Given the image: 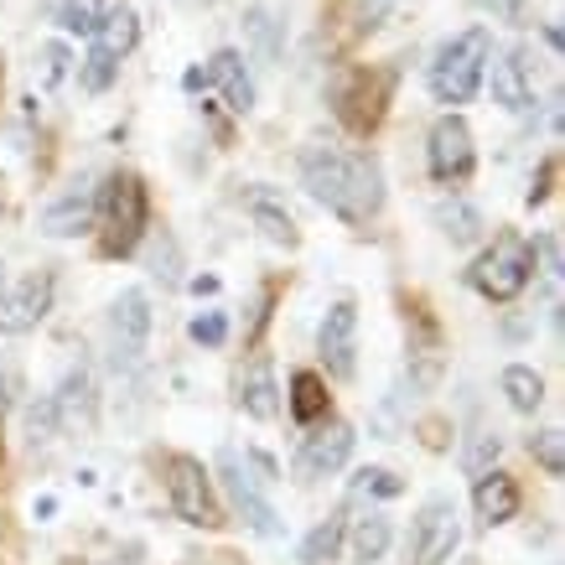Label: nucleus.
I'll use <instances>...</instances> for the list:
<instances>
[{
  "label": "nucleus",
  "mask_w": 565,
  "mask_h": 565,
  "mask_svg": "<svg viewBox=\"0 0 565 565\" xmlns=\"http://www.w3.org/2000/svg\"><path fill=\"white\" fill-rule=\"evenodd\" d=\"M353 493H374V498H399L405 493V482L384 472V467H363L359 478H353Z\"/></svg>",
  "instance_id": "2f4dec72"
},
{
  "label": "nucleus",
  "mask_w": 565,
  "mask_h": 565,
  "mask_svg": "<svg viewBox=\"0 0 565 565\" xmlns=\"http://www.w3.org/2000/svg\"><path fill=\"white\" fill-rule=\"evenodd\" d=\"M498 451H503L498 430H478V436L467 441V451H462V472H467V478H482V472H493Z\"/></svg>",
  "instance_id": "c85d7f7f"
},
{
  "label": "nucleus",
  "mask_w": 565,
  "mask_h": 565,
  "mask_svg": "<svg viewBox=\"0 0 565 565\" xmlns=\"http://www.w3.org/2000/svg\"><path fill=\"white\" fill-rule=\"evenodd\" d=\"M52 21H57L63 32L94 36L104 21V0H52Z\"/></svg>",
  "instance_id": "a878e982"
},
{
  "label": "nucleus",
  "mask_w": 565,
  "mask_h": 565,
  "mask_svg": "<svg viewBox=\"0 0 565 565\" xmlns=\"http://www.w3.org/2000/svg\"><path fill=\"white\" fill-rule=\"evenodd\" d=\"M99 218H104V255H130L146 234V218H151V203H146V182L130 172H115L99 192Z\"/></svg>",
  "instance_id": "7ed1b4c3"
},
{
  "label": "nucleus",
  "mask_w": 565,
  "mask_h": 565,
  "mask_svg": "<svg viewBox=\"0 0 565 565\" xmlns=\"http://www.w3.org/2000/svg\"><path fill=\"white\" fill-rule=\"evenodd\" d=\"M534 275V244L524 234H498L493 249L472 265V286L488 301H514Z\"/></svg>",
  "instance_id": "20e7f679"
},
{
  "label": "nucleus",
  "mask_w": 565,
  "mask_h": 565,
  "mask_svg": "<svg viewBox=\"0 0 565 565\" xmlns=\"http://www.w3.org/2000/svg\"><path fill=\"white\" fill-rule=\"evenodd\" d=\"M88 223H94V198H88V192H63V198L42 213V234L73 239V234H84Z\"/></svg>",
  "instance_id": "a211bd4d"
},
{
  "label": "nucleus",
  "mask_w": 565,
  "mask_h": 565,
  "mask_svg": "<svg viewBox=\"0 0 565 565\" xmlns=\"http://www.w3.org/2000/svg\"><path fill=\"white\" fill-rule=\"evenodd\" d=\"M167 493H172L177 519L192 524V530H218L223 524L213 482H207V472H203L198 457H172V462H167Z\"/></svg>",
  "instance_id": "423d86ee"
},
{
  "label": "nucleus",
  "mask_w": 565,
  "mask_h": 565,
  "mask_svg": "<svg viewBox=\"0 0 565 565\" xmlns=\"http://www.w3.org/2000/svg\"><path fill=\"white\" fill-rule=\"evenodd\" d=\"M109 332H115V363H140V353L151 343V301H146V291H120V301L109 311Z\"/></svg>",
  "instance_id": "9b49d317"
},
{
  "label": "nucleus",
  "mask_w": 565,
  "mask_h": 565,
  "mask_svg": "<svg viewBox=\"0 0 565 565\" xmlns=\"http://www.w3.org/2000/svg\"><path fill=\"white\" fill-rule=\"evenodd\" d=\"M99 42H94V47L99 52H109V57H115V63H120L125 52L136 47V36H140V21H136V11H104V21H99Z\"/></svg>",
  "instance_id": "aec40b11"
},
{
  "label": "nucleus",
  "mask_w": 565,
  "mask_h": 565,
  "mask_svg": "<svg viewBox=\"0 0 565 565\" xmlns=\"http://www.w3.org/2000/svg\"><path fill=\"white\" fill-rule=\"evenodd\" d=\"M390 519L384 514H363L359 524H353V561L359 565H374L384 561V550H390Z\"/></svg>",
  "instance_id": "393cba45"
},
{
  "label": "nucleus",
  "mask_w": 565,
  "mask_h": 565,
  "mask_svg": "<svg viewBox=\"0 0 565 565\" xmlns=\"http://www.w3.org/2000/svg\"><path fill=\"white\" fill-rule=\"evenodd\" d=\"M198 73H203V88L207 84L223 88V99H228V109H234V115H249V109H255V84H249L244 57L234 47L213 52V57H207V68H198Z\"/></svg>",
  "instance_id": "4468645a"
},
{
  "label": "nucleus",
  "mask_w": 565,
  "mask_h": 565,
  "mask_svg": "<svg viewBox=\"0 0 565 565\" xmlns=\"http://www.w3.org/2000/svg\"><path fill=\"white\" fill-rule=\"evenodd\" d=\"M550 182H555V161H545V167H540V182L530 188V207H534V203H545V198H550Z\"/></svg>",
  "instance_id": "c9c22d12"
},
{
  "label": "nucleus",
  "mask_w": 565,
  "mask_h": 565,
  "mask_svg": "<svg viewBox=\"0 0 565 565\" xmlns=\"http://www.w3.org/2000/svg\"><path fill=\"white\" fill-rule=\"evenodd\" d=\"M47 311H52V275L47 270H32V275H21V280H11V286L0 291V338L32 332Z\"/></svg>",
  "instance_id": "6e6552de"
},
{
  "label": "nucleus",
  "mask_w": 565,
  "mask_h": 565,
  "mask_svg": "<svg viewBox=\"0 0 565 565\" xmlns=\"http://www.w3.org/2000/svg\"><path fill=\"white\" fill-rule=\"evenodd\" d=\"M317 348H322V363L332 374L353 379V369H359V307H353V301H338V307L322 317Z\"/></svg>",
  "instance_id": "9d476101"
},
{
  "label": "nucleus",
  "mask_w": 565,
  "mask_h": 565,
  "mask_svg": "<svg viewBox=\"0 0 565 565\" xmlns=\"http://www.w3.org/2000/svg\"><path fill=\"white\" fill-rule=\"evenodd\" d=\"M384 99H390V73H359L353 84L343 88V120L353 125V130H374L379 120H384Z\"/></svg>",
  "instance_id": "2eb2a0df"
},
{
  "label": "nucleus",
  "mask_w": 565,
  "mask_h": 565,
  "mask_svg": "<svg viewBox=\"0 0 565 565\" xmlns=\"http://www.w3.org/2000/svg\"><path fill=\"white\" fill-rule=\"evenodd\" d=\"M462 545V519H457V503L451 498H430L420 519L411 530V545H405V565H446Z\"/></svg>",
  "instance_id": "39448f33"
},
{
  "label": "nucleus",
  "mask_w": 565,
  "mask_h": 565,
  "mask_svg": "<svg viewBox=\"0 0 565 565\" xmlns=\"http://www.w3.org/2000/svg\"><path fill=\"white\" fill-rule=\"evenodd\" d=\"M472 503H478V519L493 530V524H509L519 514V482L509 472H482L478 488H472Z\"/></svg>",
  "instance_id": "f3484780"
},
{
  "label": "nucleus",
  "mask_w": 565,
  "mask_h": 565,
  "mask_svg": "<svg viewBox=\"0 0 565 565\" xmlns=\"http://www.w3.org/2000/svg\"><path fill=\"white\" fill-rule=\"evenodd\" d=\"M78 78H84V88H88V94H104V88L115 84V57H109V52H99V47H94V52H88V57H84V73H78Z\"/></svg>",
  "instance_id": "473e14b6"
},
{
  "label": "nucleus",
  "mask_w": 565,
  "mask_h": 565,
  "mask_svg": "<svg viewBox=\"0 0 565 565\" xmlns=\"http://www.w3.org/2000/svg\"><path fill=\"white\" fill-rule=\"evenodd\" d=\"M151 265H156V275H161L167 286H177V244H172V239H161V244H156Z\"/></svg>",
  "instance_id": "f704fd0d"
},
{
  "label": "nucleus",
  "mask_w": 565,
  "mask_h": 565,
  "mask_svg": "<svg viewBox=\"0 0 565 565\" xmlns=\"http://www.w3.org/2000/svg\"><path fill=\"white\" fill-rule=\"evenodd\" d=\"M192 343H203V348H223V338H228V317L223 311H203V317H192Z\"/></svg>",
  "instance_id": "72a5a7b5"
},
{
  "label": "nucleus",
  "mask_w": 565,
  "mask_h": 565,
  "mask_svg": "<svg viewBox=\"0 0 565 565\" xmlns=\"http://www.w3.org/2000/svg\"><path fill=\"white\" fill-rule=\"evenodd\" d=\"M503 394H509V405L519 415H534L545 405V379L534 374V369H524V363H509L503 369Z\"/></svg>",
  "instance_id": "412c9836"
},
{
  "label": "nucleus",
  "mask_w": 565,
  "mask_h": 565,
  "mask_svg": "<svg viewBox=\"0 0 565 565\" xmlns=\"http://www.w3.org/2000/svg\"><path fill=\"white\" fill-rule=\"evenodd\" d=\"M343 530H348V519L343 514H327L317 530L301 540V565H327V561H338V550H343Z\"/></svg>",
  "instance_id": "5701e85b"
},
{
  "label": "nucleus",
  "mask_w": 565,
  "mask_h": 565,
  "mask_svg": "<svg viewBox=\"0 0 565 565\" xmlns=\"http://www.w3.org/2000/svg\"><path fill=\"white\" fill-rule=\"evenodd\" d=\"M239 405L255 420H275V411H280V399H275V379H270V369L265 363H255L249 374H244V384H239Z\"/></svg>",
  "instance_id": "b1692460"
},
{
  "label": "nucleus",
  "mask_w": 565,
  "mask_h": 565,
  "mask_svg": "<svg viewBox=\"0 0 565 565\" xmlns=\"http://www.w3.org/2000/svg\"><path fill=\"white\" fill-rule=\"evenodd\" d=\"M11 405V390H6V369H0V411Z\"/></svg>",
  "instance_id": "4c0bfd02"
},
{
  "label": "nucleus",
  "mask_w": 565,
  "mask_h": 565,
  "mask_svg": "<svg viewBox=\"0 0 565 565\" xmlns=\"http://www.w3.org/2000/svg\"><path fill=\"white\" fill-rule=\"evenodd\" d=\"M530 451L550 478H565V436L561 430H540V436H530Z\"/></svg>",
  "instance_id": "7c9ffc66"
},
{
  "label": "nucleus",
  "mask_w": 565,
  "mask_h": 565,
  "mask_svg": "<svg viewBox=\"0 0 565 565\" xmlns=\"http://www.w3.org/2000/svg\"><path fill=\"white\" fill-rule=\"evenodd\" d=\"M430 177L441 182V188H457V182H467V172H472V161H478V151H472V130H467L462 115H441V120L430 125Z\"/></svg>",
  "instance_id": "0eeeda50"
},
{
  "label": "nucleus",
  "mask_w": 565,
  "mask_h": 565,
  "mask_svg": "<svg viewBox=\"0 0 565 565\" xmlns=\"http://www.w3.org/2000/svg\"><path fill=\"white\" fill-rule=\"evenodd\" d=\"M353 457V426H343V420H332L327 430H317V436H307V446H301V457H296V472L307 482L317 478H332L338 467Z\"/></svg>",
  "instance_id": "ddd939ff"
},
{
  "label": "nucleus",
  "mask_w": 565,
  "mask_h": 565,
  "mask_svg": "<svg viewBox=\"0 0 565 565\" xmlns=\"http://www.w3.org/2000/svg\"><path fill=\"white\" fill-rule=\"evenodd\" d=\"M436 223H441L446 234L457 244H472L482 234V218H478V207H467V203H441L436 207Z\"/></svg>",
  "instance_id": "cd10ccee"
},
{
  "label": "nucleus",
  "mask_w": 565,
  "mask_h": 565,
  "mask_svg": "<svg viewBox=\"0 0 565 565\" xmlns=\"http://www.w3.org/2000/svg\"><path fill=\"white\" fill-rule=\"evenodd\" d=\"M182 6H192V11H203V6H213V0H182Z\"/></svg>",
  "instance_id": "58836bf2"
},
{
  "label": "nucleus",
  "mask_w": 565,
  "mask_h": 565,
  "mask_svg": "<svg viewBox=\"0 0 565 565\" xmlns=\"http://www.w3.org/2000/svg\"><path fill=\"white\" fill-rule=\"evenodd\" d=\"M249 213H255V223H259V234L270 244H286V249H296L301 244V234H296V223H291V213L275 203V198H265V192H255L249 198Z\"/></svg>",
  "instance_id": "6ab92c4d"
},
{
  "label": "nucleus",
  "mask_w": 565,
  "mask_h": 565,
  "mask_svg": "<svg viewBox=\"0 0 565 565\" xmlns=\"http://www.w3.org/2000/svg\"><path fill=\"white\" fill-rule=\"evenodd\" d=\"M488 57H493V36L482 26L451 36L430 63V94L441 104H472V94L482 88V73H488Z\"/></svg>",
  "instance_id": "f03ea898"
},
{
  "label": "nucleus",
  "mask_w": 565,
  "mask_h": 565,
  "mask_svg": "<svg viewBox=\"0 0 565 565\" xmlns=\"http://www.w3.org/2000/svg\"><path fill=\"white\" fill-rule=\"evenodd\" d=\"M493 99L503 104V109H514V115H524L534 104V78H530V52L514 47L503 52L493 63Z\"/></svg>",
  "instance_id": "dca6fc26"
},
{
  "label": "nucleus",
  "mask_w": 565,
  "mask_h": 565,
  "mask_svg": "<svg viewBox=\"0 0 565 565\" xmlns=\"http://www.w3.org/2000/svg\"><path fill=\"white\" fill-rule=\"evenodd\" d=\"M244 32H249V42H255V57L270 68L275 57H280V21H275V11H265V6H255L249 17H244Z\"/></svg>",
  "instance_id": "bb28decb"
},
{
  "label": "nucleus",
  "mask_w": 565,
  "mask_h": 565,
  "mask_svg": "<svg viewBox=\"0 0 565 565\" xmlns=\"http://www.w3.org/2000/svg\"><path fill=\"white\" fill-rule=\"evenodd\" d=\"M52 415H57V430H88L94 426V415H99V394H94V374H88L84 363L63 374L57 394H47Z\"/></svg>",
  "instance_id": "f8f14e48"
},
{
  "label": "nucleus",
  "mask_w": 565,
  "mask_h": 565,
  "mask_svg": "<svg viewBox=\"0 0 565 565\" xmlns=\"http://www.w3.org/2000/svg\"><path fill=\"white\" fill-rule=\"evenodd\" d=\"M291 415L301 420V426H317V420L327 415V384H322V374L301 369V374L291 379Z\"/></svg>",
  "instance_id": "4be33fe9"
},
{
  "label": "nucleus",
  "mask_w": 565,
  "mask_h": 565,
  "mask_svg": "<svg viewBox=\"0 0 565 565\" xmlns=\"http://www.w3.org/2000/svg\"><path fill=\"white\" fill-rule=\"evenodd\" d=\"M482 11H493V17H503V21H514L519 11H524V0H478Z\"/></svg>",
  "instance_id": "e433bc0d"
},
{
  "label": "nucleus",
  "mask_w": 565,
  "mask_h": 565,
  "mask_svg": "<svg viewBox=\"0 0 565 565\" xmlns=\"http://www.w3.org/2000/svg\"><path fill=\"white\" fill-rule=\"evenodd\" d=\"M223 488L234 498V509L244 514V524L265 540H280V514L270 509V498L259 493V478H249V467L239 462V451H223Z\"/></svg>",
  "instance_id": "1a4fd4ad"
},
{
  "label": "nucleus",
  "mask_w": 565,
  "mask_h": 565,
  "mask_svg": "<svg viewBox=\"0 0 565 565\" xmlns=\"http://www.w3.org/2000/svg\"><path fill=\"white\" fill-rule=\"evenodd\" d=\"M68 47H63V42H47V47L36 52V88H42V94H52V88L63 84V78H68Z\"/></svg>",
  "instance_id": "c756f323"
},
{
  "label": "nucleus",
  "mask_w": 565,
  "mask_h": 565,
  "mask_svg": "<svg viewBox=\"0 0 565 565\" xmlns=\"http://www.w3.org/2000/svg\"><path fill=\"white\" fill-rule=\"evenodd\" d=\"M301 188L343 223H369L384 207V172H379L374 156H359V151L311 146L301 156Z\"/></svg>",
  "instance_id": "f257e3e1"
}]
</instances>
